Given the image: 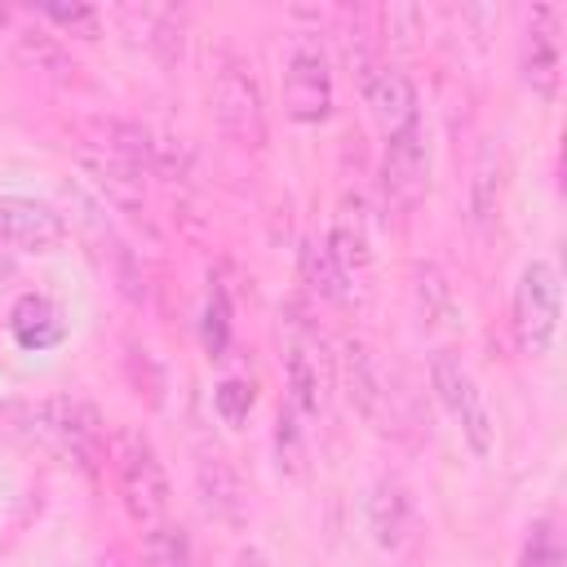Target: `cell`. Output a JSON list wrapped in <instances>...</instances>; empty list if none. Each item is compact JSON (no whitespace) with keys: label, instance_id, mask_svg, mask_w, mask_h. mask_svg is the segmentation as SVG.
<instances>
[{"label":"cell","instance_id":"4fadbf2b","mask_svg":"<svg viewBox=\"0 0 567 567\" xmlns=\"http://www.w3.org/2000/svg\"><path fill=\"white\" fill-rule=\"evenodd\" d=\"M9 332H13L22 346L44 350V346H58V341H62L66 323H62V315H58V306H53L49 297L27 292V297H18V306L9 310Z\"/></svg>","mask_w":567,"mask_h":567},{"label":"cell","instance_id":"8992f818","mask_svg":"<svg viewBox=\"0 0 567 567\" xmlns=\"http://www.w3.org/2000/svg\"><path fill=\"white\" fill-rule=\"evenodd\" d=\"M35 430H40L53 447H62L75 465H84V470H97V461H102V452H106L102 421H97V412H93L89 403H80V399H49V403H40V408H35Z\"/></svg>","mask_w":567,"mask_h":567},{"label":"cell","instance_id":"5bb4252c","mask_svg":"<svg viewBox=\"0 0 567 567\" xmlns=\"http://www.w3.org/2000/svg\"><path fill=\"white\" fill-rule=\"evenodd\" d=\"M346 385H350V403H354L368 421H381L390 390H385V377H381L377 359H372L359 341L346 346Z\"/></svg>","mask_w":567,"mask_h":567},{"label":"cell","instance_id":"d6986e66","mask_svg":"<svg viewBox=\"0 0 567 567\" xmlns=\"http://www.w3.org/2000/svg\"><path fill=\"white\" fill-rule=\"evenodd\" d=\"M18 58L31 62L35 71H53V75H66V71H71V58H66V49L58 44V35L35 31V27L18 35Z\"/></svg>","mask_w":567,"mask_h":567},{"label":"cell","instance_id":"7402d4cb","mask_svg":"<svg viewBox=\"0 0 567 567\" xmlns=\"http://www.w3.org/2000/svg\"><path fill=\"white\" fill-rule=\"evenodd\" d=\"M213 403H217V416L235 425V421H244V416H248V408H252V385L230 377V381H221V385L213 390Z\"/></svg>","mask_w":567,"mask_h":567},{"label":"cell","instance_id":"cb8c5ba5","mask_svg":"<svg viewBox=\"0 0 567 567\" xmlns=\"http://www.w3.org/2000/svg\"><path fill=\"white\" fill-rule=\"evenodd\" d=\"M416 292H421L425 315H434V310H452V292H447L439 266H416Z\"/></svg>","mask_w":567,"mask_h":567},{"label":"cell","instance_id":"30bf717a","mask_svg":"<svg viewBox=\"0 0 567 567\" xmlns=\"http://www.w3.org/2000/svg\"><path fill=\"white\" fill-rule=\"evenodd\" d=\"M368 106H372V120H377V124L385 128V137H390L394 128H403V124L416 120V89H412V80H408L403 71L385 66V71H377V75L368 80Z\"/></svg>","mask_w":567,"mask_h":567},{"label":"cell","instance_id":"8fae6325","mask_svg":"<svg viewBox=\"0 0 567 567\" xmlns=\"http://www.w3.org/2000/svg\"><path fill=\"white\" fill-rule=\"evenodd\" d=\"M554 27H558L554 9H536L532 27H527V84L540 97L558 93V35H554Z\"/></svg>","mask_w":567,"mask_h":567},{"label":"cell","instance_id":"484cf974","mask_svg":"<svg viewBox=\"0 0 567 567\" xmlns=\"http://www.w3.org/2000/svg\"><path fill=\"white\" fill-rule=\"evenodd\" d=\"M4 22H9V13H4V9H0V27H4Z\"/></svg>","mask_w":567,"mask_h":567},{"label":"cell","instance_id":"277c9868","mask_svg":"<svg viewBox=\"0 0 567 567\" xmlns=\"http://www.w3.org/2000/svg\"><path fill=\"white\" fill-rule=\"evenodd\" d=\"M558 332V275L549 261H527L514 288V341L523 354H545Z\"/></svg>","mask_w":567,"mask_h":567},{"label":"cell","instance_id":"7a4b0ae2","mask_svg":"<svg viewBox=\"0 0 567 567\" xmlns=\"http://www.w3.org/2000/svg\"><path fill=\"white\" fill-rule=\"evenodd\" d=\"M430 186V137L421 120L394 128L381 155V199L390 213H412Z\"/></svg>","mask_w":567,"mask_h":567},{"label":"cell","instance_id":"e0dca14e","mask_svg":"<svg viewBox=\"0 0 567 567\" xmlns=\"http://www.w3.org/2000/svg\"><path fill=\"white\" fill-rule=\"evenodd\" d=\"M301 266H306V279H310V288L315 292H323V297H332V301H341L346 297V270L337 266V257L328 252V244L323 239H315V244H306V252H301Z\"/></svg>","mask_w":567,"mask_h":567},{"label":"cell","instance_id":"9a60e30c","mask_svg":"<svg viewBox=\"0 0 567 567\" xmlns=\"http://www.w3.org/2000/svg\"><path fill=\"white\" fill-rule=\"evenodd\" d=\"M89 173L102 182V190L115 199V204H142V168L137 164H128L124 155H115L111 146H102L97 142V151L89 155Z\"/></svg>","mask_w":567,"mask_h":567},{"label":"cell","instance_id":"6da1fadb","mask_svg":"<svg viewBox=\"0 0 567 567\" xmlns=\"http://www.w3.org/2000/svg\"><path fill=\"white\" fill-rule=\"evenodd\" d=\"M111 465L120 483V501L133 523L155 527L168 514V474L159 465V452L142 430H120L111 439Z\"/></svg>","mask_w":567,"mask_h":567},{"label":"cell","instance_id":"9c48e42d","mask_svg":"<svg viewBox=\"0 0 567 567\" xmlns=\"http://www.w3.org/2000/svg\"><path fill=\"white\" fill-rule=\"evenodd\" d=\"M195 483H199V501H204V509L213 518H221V523H239L244 518L248 496H244V483H239V474H235V465L226 456H217V452L199 456Z\"/></svg>","mask_w":567,"mask_h":567},{"label":"cell","instance_id":"52a82bcc","mask_svg":"<svg viewBox=\"0 0 567 567\" xmlns=\"http://www.w3.org/2000/svg\"><path fill=\"white\" fill-rule=\"evenodd\" d=\"M213 115L221 124V133L239 146H261L266 142V111H261V93L257 80L244 66H226L213 80Z\"/></svg>","mask_w":567,"mask_h":567},{"label":"cell","instance_id":"d4e9b609","mask_svg":"<svg viewBox=\"0 0 567 567\" xmlns=\"http://www.w3.org/2000/svg\"><path fill=\"white\" fill-rule=\"evenodd\" d=\"M44 18L49 22H58V27H66V31H75V35H84V40H93L97 35V13L93 9H84V4H49L44 9Z\"/></svg>","mask_w":567,"mask_h":567},{"label":"cell","instance_id":"603a6c76","mask_svg":"<svg viewBox=\"0 0 567 567\" xmlns=\"http://www.w3.org/2000/svg\"><path fill=\"white\" fill-rule=\"evenodd\" d=\"M230 341V310H226V292H213L208 297V310H204V346L213 354H221Z\"/></svg>","mask_w":567,"mask_h":567},{"label":"cell","instance_id":"2e32d148","mask_svg":"<svg viewBox=\"0 0 567 567\" xmlns=\"http://www.w3.org/2000/svg\"><path fill=\"white\" fill-rule=\"evenodd\" d=\"M496 204H501V164H496V151L483 146L474 159V177H470V221L487 226L496 217Z\"/></svg>","mask_w":567,"mask_h":567},{"label":"cell","instance_id":"5b68a950","mask_svg":"<svg viewBox=\"0 0 567 567\" xmlns=\"http://www.w3.org/2000/svg\"><path fill=\"white\" fill-rule=\"evenodd\" d=\"M284 111L297 124H319L332 111V75L323 44L315 35H297L284 62Z\"/></svg>","mask_w":567,"mask_h":567},{"label":"cell","instance_id":"ffe728a7","mask_svg":"<svg viewBox=\"0 0 567 567\" xmlns=\"http://www.w3.org/2000/svg\"><path fill=\"white\" fill-rule=\"evenodd\" d=\"M288 390H292V408L297 412H315L319 408V368H315L306 346L288 350Z\"/></svg>","mask_w":567,"mask_h":567},{"label":"cell","instance_id":"44dd1931","mask_svg":"<svg viewBox=\"0 0 567 567\" xmlns=\"http://www.w3.org/2000/svg\"><path fill=\"white\" fill-rule=\"evenodd\" d=\"M518 567H563V545H558V532H554L549 518H540V523L527 527Z\"/></svg>","mask_w":567,"mask_h":567},{"label":"cell","instance_id":"ac0fdd59","mask_svg":"<svg viewBox=\"0 0 567 567\" xmlns=\"http://www.w3.org/2000/svg\"><path fill=\"white\" fill-rule=\"evenodd\" d=\"M146 567H190V536L177 523H155L146 532Z\"/></svg>","mask_w":567,"mask_h":567},{"label":"cell","instance_id":"7c38bea8","mask_svg":"<svg viewBox=\"0 0 567 567\" xmlns=\"http://www.w3.org/2000/svg\"><path fill=\"white\" fill-rule=\"evenodd\" d=\"M363 514H368V527H372L377 545H385V549H399L403 545V536L412 527V505H408V496H403L399 483H377L368 492Z\"/></svg>","mask_w":567,"mask_h":567},{"label":"cell","instance_id":"4316f807","mask_svg":"<svg viewBox=\"0 0 567 567\" xmlns=\"http://www.w3.org/2000/svg\"><path fill=\"white\" fill-rule=\"evenodd\" d=\"M102 567H120V563H102Z\"/></svg>","mask_w":567,"mask_h":567},{"label":"cell","instance_id":"3957f363","mask_svg":"<svg viewBox=\"0 0 567 567\" xmlns=\"http://www.w3.org/2000/svg\"><path fill=\"white\" fill-rule=\"evenodd\" d=\"M430 385H434V394L443 399V408L456 416V425H461L465 443L474 447V456H487L492 443H496V425H492L487 399H483V390L474 385V377L465 372V363H461L456 354L439 350L434 363H430Z\"/></svg>","mask_w":567,"mask_h":567},{"label":"cell","instance_id":"ba28073f","mask_svg":"<svg viewBox=\"0 0 567 567\" xmlns=\"http://www.w3.org/2000/svg\"><path fill=\"white\" fill-rule=\"evenodd\" d=\"M66 239V221L27 195H0V244L22 252H53Z\"/></svg>","mask_w":567,"mask_h":567}]
</instances>
